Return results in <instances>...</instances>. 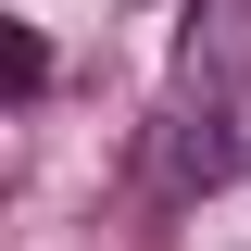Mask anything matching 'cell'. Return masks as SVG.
I'll return each instance as SVG.
<instances>
[{
    "instance_id": "6da1fadb",
    "label": "cell",
    "mask_w": 251,
    "mask_h": 251,
    "mask_svg": "<svg viewBox=\"0 0 251 251\" xmlns=\"http://www.w3.org/2000/svg\"><path fill=\"white\" fill-rule=\"evenodd\" d=\"M239 176V126H226V100H176V113L151 126V201H201V188Z\"/></svg>"
},
{
    "instance_id": "7a4b0ae2",
    "label": "cell",
    "mask_w": 251,
    "mask_h": 251,
    "mask_svg": "<svg viewBox=\"0 0 251 251\" xmlns=\"http://www.w3.org/2000/svg\"><path fill=\"white\" fill-rule=\"evenodd\" d=\"M251 75V0H188L176 25V100H226Z\"/></svg>"
},
{
    "instance_id": "3957f363",
    "label": "cell",
    "mask_w": 251,
    "mask_h": 251,
    "mask_svg": "<svg viewBox=\"0 0 251 251\" xmlns=\"http://www.w3.org/2000/svg\"><path fill=\"white\" fill-rule=\"evenodd\" d=\"M0 75H13V100H38V88H50V38L13 25V38H0Z\"/></svg>"
}]
</instances>
